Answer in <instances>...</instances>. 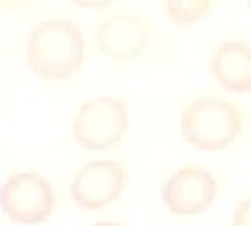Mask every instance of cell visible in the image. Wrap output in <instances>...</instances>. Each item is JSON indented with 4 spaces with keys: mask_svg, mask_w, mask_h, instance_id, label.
I'll return each instance as SVG.
<instances>
[{
    "mask_svg": "<svg viewBox=\"0 0 251 226\" xmlns=\"http://www.w3.org/2000/svg\"><path fill=\"white\" fill-rule=\"evenodd\" d=\"M84 34L69 19L42 21L27 36V65L46 82H63L72 77L84 65Z\"/></svg>",
    "mask_w": 251,
    "mask_h": 226,
    "instance_id": "cell-1",
    "label": "cell"
},
{
    "mask_svg": "<svg viewBox=\"0 0 251 226\" xmlns=\"http://www.w3.org/2000/svg\"><path fill=\"white\" fill-rule=\"evenodd\" d=\"M52 184L36 172H15L0 186V209L11 222L42 224L54 212Z\"/></svg>",
    "mask_w": 251,
    "mask_h": 226,
    "instance_id": "cell-4",
    "label": "cell"
},
{
    "mask_svg": "<svg viewBox=\"0 0 251 226\" xmlns=\"http://www.w3.org/2000/svg\"><path fill=\"white\" fill-rule=\"evenodd\" d=\"M232 226H251V199H243L234 209Z\"/></svg>",
    "mask_w": 251,
    "mask_h": 226,
    "instance_id": "cell-10",
    "label": "cell"
},
{
    "mask_svg": "<svg viewBox=\"0 0 251 226\" xmlns=\"http://www.w3.org/2000/svg\"><path fill=\"white\" fill-rule=\"evenodd\" d=\"M128 128V107L115 97H94L86 100L72 122L75 143L88 151L111 149L126 136Z\"/></svg>",
    "mask_w": 251,
    "mask_h": 226,
    "instance_id": "cell-3",
    "label": "cell"
},
{
    "mask_svg": "<svg viewBox=\"0 0 251 226\" xmlns=\"http://www.w3.org/2000/svg\"><path fill=\"white\" fill-rule=\"evenodd\" d=\"M92 226H122V224H117V222H97Z\"/></svg>",
    "mask_w": 251,
    "mask_h": 226,
    "instance_id": "cell-11",
    "label": "cell"
},
{
    "mask_svg": "<svg viewBox=\"0 0 251 226\" xmlns=\"http://www.w3.org/2000/svg\"><path fill=\"white\" fill-rule=\"evenodd\" d=\"M149 29L134 13H113L94 29V46L113 61H130L147 49Z\"/></svg>",
    "mask_w": 251,
    "mask_h": 226,
    "instance_id": "cell-7",
    "label": "cell"
},
{
    "mask_svg": "<svg viewBox=\"0 0 251 226\" xmlns=\"http://www.w3.org/2000/svg\"><path fill=\"white\" fill-rule=\"evenodd\" d=\"M161 9L178 25H191V23L205 19L209 11L214 9V2L209 0H170V2L161 4Z\"/></svg>",
    "mask_w": 251,
    "mask_h": 226,
    "instance_id": "cell-9",
    "label": "cell"
},
{
    "mask_svg": "<svg viewBox=\"0 0 251 226\" xmlns=\"http://www.w3.org/2000/svg\"><path fill=\"white\" fill-rule=\"evenodd\" d=\"M180 132L199 151H224L243 132L241 107L216 97L195 99L180 113Z\"/></svg>",
    "mask_w": 251,
    "mask_h": 226,
    "instance_id": "cell-2",
    "label": "cell"
},
{
    "mask_svg": "<svg viewBox=\"0 0 251 226\" xmlns=\"http://www.w3.org/2000/svg\"><path fill=\"white\" fill-rule=\"evenodd\" d=\"M209 72L222 88L230 92L251 90V49L247 42L228 40L211 52Z\"/></svg>",
    "mask_w": 251,
    "mask_h": 226,
    "instance_id": "cell-8",
    "label": "cell"
},
{
    "mask_svg": "<svg viewBox=\"0 0 251 226\" xmlns=\"http://www.w3.org/2000/svg\"><path fill=\"white\" fill-rule=\"evenodd\" d=\"M218 180L199 166L176 170L161 186V201L174 216H197L214 203Z\"/></svg>",
    "mask_w": 251,
    "mask_h": 226,
    "instance_id": "cell-5",
    "label": "cell"
},
{
    "mask_svg": "<svg viewBox=\"0 0 251 226\" xmlns=\"http://www.w3.org/2000/svg\"><path fill=\"white\" fill-rule=\"evenodd\" d=\"M126 186V170L117 161H90L72 180V199L86 212L115 203Z\"/></svg>",
    "mask_w": 251,
    "mask_h": 226,
    "instance_id": "cell-6",
    "label": "cell"
}]
</instances>
